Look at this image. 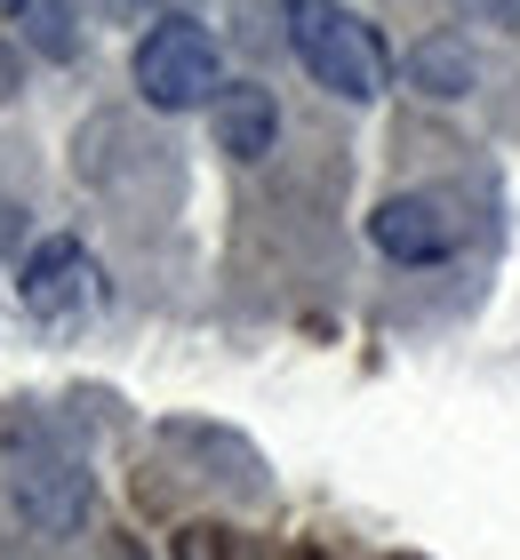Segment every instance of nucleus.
<instances>
[{"instance_id": "nucleus-1", "label": "nucleus", "mask_w": 520, "mask_h": 560, "mask_svg": "<svg viewBox=\"0 0 520 560\" xmlns=\"http://www.w3.org/2000/svg\"><path fill=\"white\" fill-rule=\"evenodd\" d=\"M280 24H289L297 65H304L328 96H345V105H377V96H384V81H393L384 40L345 9V0H289Z\"/></svg>"}, {"instance_id": "nucleus-2", "label": "nucleus", "mask_w": 520, "mask_h": 560, "mask_svg": "<svg viewBox=\"0 0 520 560\" xmlns=\"http://www.w3.org/2000/svg\"><path fill=\"white\" fill-rule=\"evenodd\" d=\"M128 72H137V96L152 113L217 105V89H224V57H217V40H208V24H193V16H161L137 40V65Z\"/></svg>"}, {"instance_id": "nucleus-3", "label": "nucleus", "mask_w": 520, "mask_h": 560, "mask_svg": "<svg viewBox=\"0 0 520 560\" xmlns=\"http://www.w3.org/2000/svg\"><path fill=\"white\" fill-rule=\"evenodd\" d=\"M464 233H473V217L457 209V192H393L369 217V241L393 265H440L464 248Z\"/></svg>"}, {"instance_id": "nucleus-4", "label": "nucleus", "mask_w": 520, "mask_h": 560, "mask_svg": "<svg viewBox=\"0 0 520 560\" xmlns=\"http://www.w3.org/2000/svg\"><path fill=\"white\" fill-rule=\"evenodd\" d=\"M16 296H24V313H41V320H72L81 304H96V257L81 241H41L33 257H24Z\"/></svg>"}, {"instance_id": "nucleus-5", "label": "nucleus", "mask_w": 520, "mask_h": 560, "mask_svg": "<svg viewBox=\"0 0 520 560\" xmlns=\"http://www.w3.org/2000/svg\"><path fill=\"white\" fill-rule=\"evenodd\" d=\"M208 129H217V152H232V161H265L273 137H280L273 89H249V81L217 89V105H208Z\"/></svg>"}, {"instance_id": "nucleus-6", "label": "nucleus", "mask_w": 520, "mask_h": 560, "mask_svg": "<svg viewBox=\"0 0 520 560\" xmlns=\"http://www.w3.org/2000/svg\"><path fill=\"white\" fill-rule=\"evenodd\" d=\"M408 72H416V89H425V96H464V89H473V57H464L457 40H425Z\"/></svg>"}, {"instance_id": "nucleus-7", "label": "nucleus", "mask_w": 520, "mask_h": 560, "mask_svg": "<svg viewBox=\"0 0 520 560\" xmlns=\"http://www.w3.org/2000/svg\"><path fill=\"white\" fill-rule=\"evenodd\" d=\"M16 24L33 33L41 57H72V9L65 0H16Z\"/></svg>"}, {"instance_id": "nucleus-8", "label": "nucleus", "mask_w": 520, "mask_h": 560, "mask_svg": "<svg viewBox=\"0 0 520 560\" xmlns=\"http://www.w3.org/2000/svg\"><path fill=\"white\" fill-rule=\"evenodd\" d=\"M464 16H481V24H520V0H457Z\"/></svg>"}, {"instance_id": "nucleus-9", "label": "nucleus", "mask_w": 520, "mask_h": 560, "mask_svg": "<svg viewBox=\"0 0 520 560\" xmlns=\"http://www.w3.org/2000/svg\"><path fill=\"white\" fill-rule=\"evenodd\" d=\"M113 16H145V9H161V0H104Z\"/></svg>"}, {"instance_id": "nucleus-10", "label": "nucleus", "mask_w": 520, "mask_h": 560, "mask_svg": "<svg viewBox=\"0 0 520 560\" xmlns=\"http://www.w3.org/2000/svg\"><path fill=\"white\" fill-rule=\"evenodd\" d=\"M0 96H9V48H0Z\"/></svg>"}]
</instances>
